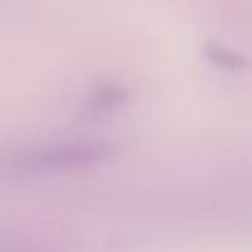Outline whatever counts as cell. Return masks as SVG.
<instances>
[{
    "mask_svg": "<svg viewBox=\"0 0 252 252\" xmlns=\"http://www.w3.org/2000/svg\"><path fill=\"white\" fill-rule=\"evenodd\" d=\"M0 252H51L42 241L29 239L25 235L0 232Z\"/></svg>",
    "mask_w": 252,
    "mask_h": 252,
    "instance_id": "cell-2",
    "label": "cell"
},
{
    "mask_svg": "<svg viewBox=\"0 0 252 252\" xmlns=\"http://www.w3.org/2000/svg\"><path fill=\"white\" fill-rule=\"evenodd\" d=\"M109 155V146L102 142H53L38 144L18 151H9L0 155V170L11 175H44L62 173V170H78L102 161Z\"/></svg>",
    "mask_w": 252,
    "mask_h": 252,
    "instance_id": "cell-1",
    "label": "cell"
},
{
    "mask_svg": "<svg viewBox=\"0 0 252 252\" xmlns=\"http://www.w3.org/2000/svg\"><path fill=\"white\" fill-rule=\"evenodd\" d=\"M124 100V89H120L118 84H104L100 87L89 100V109L93 111H106L111 106H118Z\"/></svg>",
    "mask_w": 252,
    "mask_h": 252,
    "instance_id": "cell-3",
    "label": "cell"
}]
</instances>
